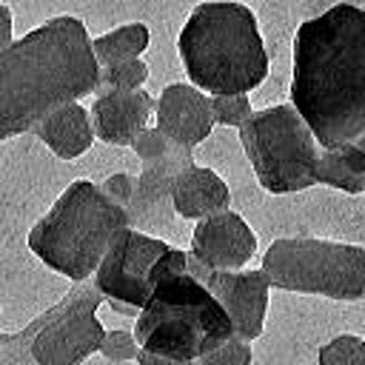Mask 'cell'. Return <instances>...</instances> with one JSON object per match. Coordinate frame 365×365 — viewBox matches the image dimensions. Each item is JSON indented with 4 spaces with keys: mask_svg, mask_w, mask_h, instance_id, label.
Instances as JSON below:
<instances>
[{
    "mask_svg": "<svg viewBox=\"0 0 365 365\" xmlns=\"http://www.w3.org/2000/svg\"><path fill=\"white\" fill-rule=\"evenodd\" d=\"M291 106L322 148L365 134V9L334 3L299 23Z\"/></svg>",
    "mask_w": 365,
    "mask_h": 365,
    "instance_id": "6da1fadb",
    "label": "cell"
},
{
    "mask_svg": "<svg viewBox=\"0 0 365 365\" xmlns=\"http://www.w3.org/2000/svg\"><path fill=\"white\" fill-rule=\"evenodd\" d=\"M100 63L83 20L60 14L0 51V143L31 131L63 103L97 88Z\"/></svg>",
    "mask_w": 365,
    "mask_h": 365,
    "instance_id": "7a4b0ae2",
    "label": "cell"
},
{
    "mask_svg": "<svg viewBox=\"0 0 365 365\" xmlns=\"http://www.w3.org/2000/svg\"><path fill=\"white\" fill-rule=\"evenodd\" d=\"M182 68L205 94H248L268 77L257 14L240 0H205L180 29Z\"/></svg>",
    "mask_w": 365,
    "mask_h": 365,
    "instance_id": "3957f363",
    "label": "cell"
},
{
    "mask_svg": "<svg viewBox=\"0 0 365 365\" xmlns=\"http://www.w3.org/2000/svg\"><path fill=\"white\" fill-rule=\"evenodd\" d=\"M128 225L123 205H117L97 182L74 180L57 202L29 231V248L51 271L83 282L88 279L111 240Z\"/></svg>",
    "mask_w": 365,
    "mask_h": 365,
    "instance_id": "277c9868",
    "label": "cell"
},
{
    "mask_svg": "<svg viewBox=\"0 0 365 365\" xmlns=\"http://www.w3.org/2000/svg\"><path fill=\"white\" fill-rule=\"evenodd\" d=\"M134 336L145 351L200 359L205 351L234 336V331L217 297L194 274L174 271L154 285L137 311Z\"/></svg>",
    "mask_w": 365,
    "mask_h": 365,
    "instance_id": "5b68a950",
    "label": "cell"
},
{
    "mask_svg": "<svg viewBox=\"0 0 365 365\" xmlns=\"http://www.w3.org/2000/svg\"><path fill=\"white\" fill-rule=\"evenodd\" d=\"M268 285L294 294H314L342 302L365 299V248L314 240V237H279L262 254Z\"/></svg>",
    "mask_w": 365,
    "mask_h": 365,
    "instance_id": "8992f818",
    "label": "cell"
},
{
    "mask_svg": "<svg viewBox=\"0 0 365 365\" xmlns=\"http://www.w3.org/2000/svg\"><path fill=\"white\" fill-rule=\"evenodd\" d=\"M240 143L268 194H294L317 182L319 143L291 103L254 111L240 125Z\"/></svg>",
    "mask_w": 365,
    "mask_h": 365,
    "instance_id": "52a82bcc",
    "label": "cell"
},
{
    "mask_svg": "<svg viewBox=\"0 0 365 365\" xmlns=\"http://www.w3.org/2000/svg\"><path fill=\"white\" fill-rule=\"evenodd\" d=\"M106 302L94 279L74 282V288L48 311L26 325L29 354L34 365H83L100 351L106 328L97 319V308Z\"/></svg>",
    "mask_w": 365,
    "mask_h": 365,
    "instance_id": "ba28073f",
    "label": "cell"
},
{
    "mask_svg": "<svg viewBox=\"0 0 365 365\" xmlns=\"http://www.w3.org/2000/svg\"><path fill=\"white\" fill-rule=\"evenodd\" d=\"M165 251L168 242L163 237L125 225L106 248L91 279L108 302H120L140 311L157 285L154 268Z\"/></svg>",
    "mask_w": 365,
    "mask_h": 365,
    "instance_id": "9c48e42d",
    "label": "cell"
},
{
    "mask_svg": "<svg viewBox=\"0 0 365 365\" xmlns=\"http://www.w3.org/2000/svg\"><path fill=\"white\" fill-rule=\"evenodd\" d=\"M188 274H194L214 297L217 302L225 308L228 319H231V331L237 339H257L262 334L265 325V311H268V279L262 271H220V268H208L200 259H194L188 254Z\"/></svg>",
    "mask_w": 365,
    "mask_h": 365,
    "instance_id": "30bf717a",
    "label": "cell"
},
{
    "mask_svg": "<svg viewBox=\"0 0 365 365\" xmlns=\"http://www.w3.org/2000/svg\"><path fill=\"white\" fill-rule=\"evenodd\" d=\"M191 148H177L165 160L143 165V171L134 177V191L125 202V217L128 225L154 237H163L174 231L177 211L171 205V182L180 168L191 165Z\"/></svg>",
    "mask_w": 365,
    "mask_h": 365,
    "instance_id": "8fae6325",
    "label": "cell"
},
{
    "mask_svg": "<svg viewBox=\"0 0 365 365\" xmlns=\"http://www.w3.org/2000/svg\"><path fill=\"white\" fill-rule=\"evenodd\" d=\"M188 254L208 268L237 271L257 254V234L237 211L222 208L197 220Z\"/></svg>",
    "mask_w": 365,
    "mask_h": 365,
    "instance_id": "7c38bea8",
    "label": "cell"
},
{
    "mask_svg": "<svg viewBox=\"0 0 365 365\" xmlns=\"http://www.w3.org/2000/svg\"><path fill=\"white\" fill-rule=\"evenodd\" d=\"M154 117L157 128L180 148L200 145L205 137H211V128L217 125L211 97L191 83L165 86L154 100Z\"/></svg>",
    "mask_w": 365,
    "mask_h": 365,
    "instance_id": "4fadbf2b",
    "label": "cell"
},
{
    "mask_svg": "<svg viewBox=\"0 0 365 365\" xmlns=\"http://www.w3.org/2000/svg\"><path fill=\"white\" fill-rule=\"evenodd\" d=\"M94 137L108 145H131V140L154 117V97L143 88L131 91H106L91 103Z\"/></svg>",
    "mask_w": 365,
    "mask_h": 365,
    "instance_id": "5bb4252c",
    "label": "cell"
},
{
    "mask_svg": "<svg viewBox=\"0 0 365 365\" xmlns=\"http://www.w3.org/2000/svg\"><path fill=\"white\" fill-rule=\"evenodd\" d=\"M171 205L182 220H202L214 211L228 208L231 191H228V182L214 168L191 163L180 168L171 182Z\"/></svg>",
    "mask_w": 365,
    "mask_h": 365,
    "instance_id": "9a60e30c",
    "label": "cell"
},
{
    "mask_svg": "<svg viewBox=\"0 0 365 365\" xmlns=\"http://www.w3.org/2000/svg\"><path fill=\"white\" fill-rule=\"evenodd\" d=\"M60 160H74L86 154L94 143V125L88 108H83L77 100L57 106L51 114H46L31 128Z\"/></svg>",
    "mask_w": 365,
    "mask_h": 365,
    "instance_id": "2e32d148",
    "label": "cell"
},
{
    "mask_svg": "<svg viewBox=\"0 0 365 365\" xmlns=\"http://www.w3.org/2000/svg\"><path fill=\"white\" fill-rule=\"evenodd\" d=\"M317 182L339 188L345 194H362V188H365V134H359L342 145H334V148L319 145Z\"/></svg>",
    "mask_w": 365,
    "mask_h": 365,
    "instance_id": "e0dca14e",
    "label": "cell"
},
{
    "mask_svg": "<svg viewBox=\"0 0 365 365\" xmlns=\"http://www.w3.org/2000/svg\"><path fill=\"white\" fill-rule=\"evenodd\" d=\"M148 40H151V34H148L145 23H125V26H117V29L94 37L91 51H94L100 66H108V63H117V60L140 57L148 48Z\"/></svg>",
    "mask_w": 365,
    "mask_h": 365,
    "instance_id": "ac0fdd59",
    "label": "cell"
},
{
    "mask_svg": "<svg viewBox=\"0 0 365 365\" xmlns=\"http://www.w3.org/2000/svg\"><path fill=\"white\" fill-rule=\"evenodd\" d=\"M145 80H148V66H145V60H143V57L117 60V63L100 66V77H97V88H94V94L143 88V83H145Z\"/></svg>",
    "mask_w": 365,
    "mask_h": 365,
    "instance_id": "d6986e66",
    "label": "cell"
},
{
    "mask_svg": "<svg viewBox=\"0 0 365 365\" xmlns=\"http://www.w3.org/2000/svg\"><path fill=\"white\" fill-rule=\"evenodd\" d=\"M319 365H365V339L339 334L319 348Z\"/></svg>",
    "mask_w": 365,
    "mask_h": 365,
    "instance_id": "ffe728a7",
    "label": "cell"
},
{
    "mask_svg": "<svg viewBox=\"0 0 365 365\" xmlns=\"http://www.w3.org/2000/svg\"><path fill=\"white\" fill-rule=\"evenodd\" d=\"M208 97H211L214 123H220V125H237L240 128L254 114L248 94H208Z\"/></svg>",
    "mask_w": 365,
    "mask_h": 365,
    "instance_id": "44dd1931",
    "label": "cell"
},
{
    "mask_svg": "<svg viewBox=\"0 0 365 365\" xmlns=\"http://www.w3.org/2000/svg\"><path fill=\"white\" fill-rule=\"evenodd\" d=\"M131 148H134V154H137V160H143V165H148V163H157V160H165L168 154H174L180 145H174L157 125L151 128V125H145L134 140H131Z\"/></svg>",
    "mask_w": 365,
    "mask_h": 365,
    "instance_id": "7402d4cb",
    "label": "cell"
},
{
    "mask_svg": "<svg viewBox=\"0 0 365 365\" xmlns=\"http://www.w3.org/2000/svg\"><path fill=\"white\" fill-rule=\"evenodd\" d=\"M197 365H251L254 362V351L251 342L228 336L225 342H220L217 348L205 351L200 359H194Z\"/></svg>",
    "mask_w": 365,
    "mask_h": 365,
    "instance_id": "603a6c76",
    "label": "cell"
},
{
    "mask_svg": "<svg viewBox=\"0 0 365 365\" xmlns=\"http://www.w3.org/2000/svg\"><path fill=\"white\" fill-rule=\"evenodd\" d=\"M100 354L108 362H131L140 354V342H137L134 331H123V328L106 331V336L100 342Z\"/></svg>",
    "mask_w": 365,
    "mask_h": 365,
    "instance_id": "cb8c5ba5",
    "label": "cell"
},
{
    "mask_svg": "<svg viewBox=\"0 0 365 365\" xmlns=\"http://www.w3.org/2000/svg\"><path fill=\"white\" fill-rule=\"evenodd\" d=\"M100 188H103V191H106L117 205H123V208H125V202H128V197H131V191H134V174L117 171V174L106 177V180L100 182Z\"/></svg>",
    "mask_w": 365,
    "mask_h": 365,
    "instance_id": "d4e9b609",
    "label": "cell"
},
{
    "mask_svg": "<svg viewBox=\"0 0 365 365\" xmlns=\"http://www.w3.org/2000/svg\"><path fill=\"white\" fill-rule=\"evenodd\" d=\"M137 365H197V362L194 359H177V356H163V354H154V351L140 348Z\"/></svg>",
    "mask_w": 365,
    "mask_h": 365,
    "instance_id": "484cf974",
    "label": "cell"
},
{
    "mask_svg": "<svg viewBox=\"0 0 365 365\" xmlns=\"http://www.w3.org/2000/svg\"><path fill=\"white\" fill-rule=\"evenodd\" d=\"M14 43V20H11V9L0 3V51L9 48Z\"/></svg>",
    "mask_w": 365,
    "mask_h": 365,
    "instance_id": "4316f807",
    "label": "cell"
},
{
    "mask_svg": "<svg viewBox=\"0 0 365 365\" xmlns=\"http://www.w3.org/2000/svg\"><path fill=\"white\" fill-rule=\"evenodd\" d=\"M334 3H342V6H356V9H362V6H365V0H334Z\"/></svg>",
    "mask_w": 365,
    "mask_h": 365,
    "instance_id": "83f0119b",
    "label": "cell"
},
{
    "mask_svg": "<svg viewBox=\"0 0 365 365\" xmlns=\"http://www.w3.org/2000/svg\"><path fill=\"white\" fill-rule=\"evenodd\" d=\"M0 348H3V334H0Z\"/></svg>",
    "mask_w": 365,
    "mask_h": 365,
    "instance_id": "f1b7e54d",
    "label": "cell"
},
{
    "mask_svg": "<svg viewBox=\"0 0 365 365\" xmlns=\"http://www.w3.org/2000/svg\"><path fill=\"white\" fill-rule=\"evenodd\" d=\"M362 194H365V188H362Z\"/></svg>",
    "mask_w": 365,
    "mask_h": 365,
    "instance_id": "f546056e",
    "label": "cell"
},
{
    "mask_svg": "<svg viewBox=\"0 0 365 365\" xmlns=\"http://www.w3.org/2000/svg\"><path fill=\"white\" fill-rule=\"evenodd\" d=\"M362 9H365V6H362Z\"/></svg>",
    "mask_w": 365,
    "mask_h": 365,
    "instance_id": "4dcf8cb0",
    "label": "cell"
}]
</instances>
